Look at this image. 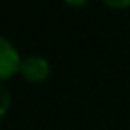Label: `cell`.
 Returning <instances> with one entry per match:
<instances>
[{
  "instance_id": "obj_2",
  "label": "cell",
  "mask_w": 130,
  "mask_h": 130,
  "mask_svg": "<svg viewBox=\"0 0 130 130\" xmlns=\"http://www.w3.org/2000/svg\"><path fill=\"white\" fill-rule=\"evenodd\" d=\"M52 66L48 62V59H45L43 55H29L23 59L22 68H20V75L23 77V80L30 82V84H41L50 77Z\"/></svg>"
},
{
  "instance_id": "obj_1",
  "label": "cell",
  "mask_w": 130,
  "mask_h": 130,
  "mask_svg": "<svg viewBox=\"0 0 130 130\" xmlns=\"http://www.w3.org/2000/svg\"><path fill=\"white\" fill-rule=\"evenodd\" d=\"M22 62H23V59H22L18 48L7 38H0V78L7 80V78L18 75Z\"/></svg>"
},
{
  "instance_id": "obj_4",
  "label": "cell",
  "mask_w": 130,
  "mask_h": 130,
  "mask_svg": "<svg viewBox=\"0 0 130 130\" xmlns=\"http://www.w3.org/2000/svg\"><path fill=\"white\" fill-rule=\"evenodd\" d=\"M9 105H11V94H9V89H7L6 86H2V112H0L2 116L7 114Z\"/></svg>"
},
{
  "instance_id": "obj_5",
  "label": "cell",
  "mask_w": 130,
  "mask_h": 130,
  "mask_svg": "<svg viewBox=\"0 0 130 130\" xmlns=\"http://www.w3.org/2000/svg\"><path fill=\"white\" fill-rule=\"evenodd\" d=\"M89 2V0H64V4L70 6V7H82Z\"/></svg>"
},
{
  "instance_id": "obj_3",
  "label": "cell",
  "mask_w": 130,
  "mask_h": 130,
  "mask_svg": "<svg viewBox=\"0 0 130 130\" xmlns=\"http://www.w3.org/2000/svg\"><path fill=\"white\" fill-rule=\"evenodd\" d=\"M103 4L110 9H128L130 7V0H103Z\"/></svg>"
}]
</instances>
